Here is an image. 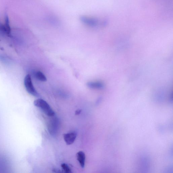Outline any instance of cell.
I'll list each match as a JSON object with an SVG mask.
<instances>
[{
	"label": "cell",
	"instance_id": "11",
	"mask_svg": "<svg viewBox=\"0 0 173 173\" xmlns=\"http://www.w3.org/2000/svg\"><path fill=\"white\" fill-rule=\"evenodd\" d=\"M81 112H82V110L78 109L75 111V114L76 115H78L81 113Z\"/></svg>",
	"mask_w": 173,
	"mask_h": 173
},
{
	"label": "cell",
	"instance_id": "10",
	"mask_svg": "<svg viewBox=\"0 0 173 173\" xmlns=\"http://www.w3.org/2000/svg\"><path fill=\"white\" fill-rule=\"evenodd\" d=\"M63 170L65 173H72V170H71L70 168L68 166L67 164L63 163L61 165Z\"/></svg>",
	"mask_w": 173,
	"mask_h": 173
},
{
	"label": "cell",
	"instance_id": "2",
	"mask_svg": "<svg viewBox=\"0 0 173 173\" xmlns=\"http://www.w3.org/2000/svg\"><path fill=\"white\" fill-rule=\"evenodd\" d=\"M24 85L27 92L30 95L36 97H39L40 95L33 85L31 76L28 74L25 76L24 81Z\"/></svg>",
	"mask_w": 173,
	"mask_h": 173
},
{
	"label": "cell",
	"instance_id": "4",
	"mask_svg": "<svg viewBox=\"0 0 173 173\" xmlns=\"http://www.w3.org/2000/svg\"><path fill=\"white\" fill-rule=\"evenodd\" d=\"M80 20L84 24L91 27L98 26L100 23L98 19L95 18L86 16H81L80 18Z\"/></svg>",
	"mask_w": 173,
	"mask_h": 173
},
{
	"label": "cell",
	"instance_id": "1",
	"mask_svg": "<svg viewBox=\"0 0 173 173\" xmlns=\"http://www.w3.org/2000/svg\"><path fill=\"white\" fill-rule=\"evenodd\" d=\"M34 104L35 106L40 108L45 115L52 117L55 116V113L47 101L41 98L37 99L34 101Z\"/></svg>",
	"mask_w": 173,
	"mask_h": 173
},
{
	"label": "cell",
	"instance_id": "9",
	"mask_svg": "<svg viewBox=\"0 0 173 173\" xmlns=\"http://www.w3.org/2000/svg\"><path fill=\"white\" fill-rule=\"evenodd\" d=\"M34 75L35 77L39 81H42V82H46L47 81L46 77L41 71H36L34 73Z\"/></svg>",
	"mask_w": 173,
	"mask_h": 173
},
{
	"label": "cell",
	"instance_id": "5",
	"mask_svg": "<svg viewBox=\"0 0 173 173\" xmlns=\"http://www.w3.org/2000/svg\"><path fill=\"white\" fill-rule=\"evenodd\" d=\"M63 137L66 144L70 145L75 142L77 137V134L75 132L66 133L63 135Z\"/></svg>",
	"mask_w": 173,
	"mask_h": 173
},
{
	"label": "cell",
	"instance_id": "7",
	"mask_svg": "<svg viewBox=\"0 0 173 173\" xmlns=\"http://www.w3.org/2000/svg\"><path fill=\"white\" fill-rule=\"evenodd\" d=\"M78 161L81 165V167L84 168L85 166L86 156L83 152L80 151L76 155Z\"/></svg>",
	"mask_w": 173,
	"mask_h": 173
},
{
	"label": "cell",
	"instance_id": "3",
	"mask_svg": "<svg viewBox=\"0 0 173 173\" xmlns=\"http://www.w3.org/2000/svg\"><path fill=\"white\" fill-rule=\"evenodd\" d=\"M54 116L52 117V118L48 122L47 125L48 131L52 135H55L57 133L60 126L59 119L54 117Z\"/></svg>",
	"mask_w": 173,
	"mask_h": 173
},
{
	"label": "cell",
	"instance_id": "6",
	"mask_svg": "<svg viewBox=\"0 0 173 173\" xmlns=\"http://www.w3.org/2000/svg\"><path fill=\"white\" fill-rule=\"evenodd\" d=\"M86 86L89 88L95 89H101L104 87V83L100 81L88 82L86 84Z\"/></svg>",
	"mask_w": 173,
	"mask_h": 173
},
{
	"label": "cell",
	"instance_id": "8",
	"mask_svg": "<svg viewBox=\"0 0 173 173\" xmlns=\"http://www.w3.org/2000/svg\"><path fill=\"white\" fill-rule=\"evenodd\" d=\"M46 20L48 22L53 25H58L60 23L59 19L57 17L52 15H50L47 16Z\"/></svg>",
	"mask_w": 173,
	"mask_h": 173
}]
</instances>
